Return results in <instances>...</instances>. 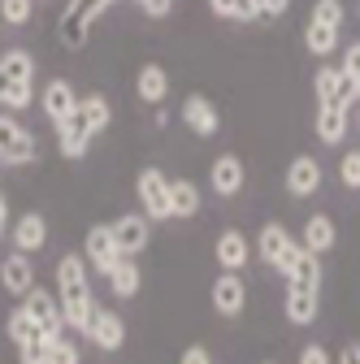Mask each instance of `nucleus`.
<instances>
[{
    "label": "nucleus",
    "instance_id": "45",
    "mask_svg": "<svg viewBox=\"0 0 360 364\" xmlns=\"http://www.w3.org/2000/svg\"><path fill=\"white\" fill-rule=\"evenodd\" d=\"M134 5H144V0H134Z\"/></svg>",
    "mask_w": 360,
    "mask_h": 364
},
{
    "label": "nucleus",
    "instance_id": "7",
    "mask_svg": "<svg viewBox=\"0 0 360 364\" xmlns=\"http://www.w3.org/2000/svg\"><path fill=\"white\" fill-rule=\"evenodd\" d=\"M78 100H83V96H78L65 78H48V87L39 91V109H43V117H48L53 126L65 122L70 113H78Z\"/></svg>",
    "mask_w": 360,
    "mask_h": 364
},
{
    "label": "nucleus",
    "instance_id": "4",
    "mask_svg": "<svg viewBox=\"0 0 360 364\" xmlns=\"http://www.w3.org/2000/svg\"><path fill=\"white\" fill-rule=\"evenodd\" d=\"M83 260L92 264L96 273H113V264L122 260V252H117V239H113V230L109 225H92V230H87V239H83Z\"/></svg>",
    "mask_w": 360,
    "mask_h": 364
},
{
    "label": "nucleus",
    "instance_id": "24",
    "mask_svg": "<svg viewBox=\"0 0 360 364\" xmlns=\"http://www.w3.org/2000/svg\"><path fill=\"white\" fill-rule=\"evenodd\" d=\"M134 91H139V100L144 105H161L165 100V91H169V74L161 65H144L139 78H134Z\"/></svg>",
    "mask_w": 360,
    "mask_h": 364
},
{
    "label": "nucleus",
    "instance_id": "9",
    "mask_svg": "<svg viewBox=\"0 0 360 364\" xmlns=\"http://www.w3.org/2000/svg\"><path fill=\"white\" fill-rule=\"evenodd\" d=\"M300 252H304V247H300V243H291V235L282 230L278 221L260 230V256H265L269 264H274L278 273H287V269L295 264V256H300Z\"/></svg>",
    "mask_w": 360,
    "mask_h": 364
},
{
    "label": "nucleus",
    "instance_id": "36",
    "mask_svg": "<svg viewBox=\"0 0 360 364\" xmlns=\"http://www.w3.org/2000/svg\"><path fill=\"white\" fill-rule=\"evenodd\" d=\"M308 18H312V22H330V26H339V22H343V0H317Z\"/></svg>",
    "mask_w": 360,
    "mask_h": 364
},
{
    "label": "nucleus",
    "instance_id": "34",
    "mask_svg": "<svg viewBox=\"0 0 360 364\" xmlns=\"http://www.w3.org/2000/svg\"><path fill=\"white\" fill-rule=\"evenodd\" d=\"M35 330H39V326L31 321V312H26V308H14V312H9V321H5V334H9L14 343H26Z\"/></svg>",
    "mask_w": 360,
    "mask_h": 364
},
{
    "label": "nucleus",
    "instance_id": "31",
    "mask_svg": "<svg viewBox=\"0 0 360 364\" xmlns=\"http://www.w3.org/2000/svg\"><path fill=\"white\" fill-rule=\"evenodd\" d=\"M208 9L217 18H235V22H256L260 9H256V0H208Z\"/></svg>",
    "mask_w": 360,
    "mask_h": 364
},
{
    "label": "nucleus",
    "instance_id": "6",
    "mask_svg": "<svg viewBox=\"0 0 360 364\" xmlns=\"http://www.w3.org/2000/svg\"><path fill=\"white\" fill-rule=\"evenodd\" d=\"M134 187H139V204H144L148 221H165L169 217V178L161 169H144Z\"/></svg>",
    "mask_w": 360,
    "mask_h": 364
},
{
    "label": "nucleus",
    "instance_id": "21",
    "mask_svg": "<svg viewBox=\"0 0 360 364\" xmlns=\"http://www.w3.org/2000/svg\"><path fill=\"white\" fill-rule=\"evenodd\" d=\"M317 134H322V144H343L347 105H317Z\"/></svg>",
    "mask_w": 360,
    "mask_h": 364
},
{
    "label": "nucleus",
    "instance_id": "3",
    "mask_svg": "<svg viewBox=\"0 0 360 364\" xmlns=\"http://www.w3.org/2000/svg\"><path fill=\"white\" fill-rule=\"evenodd\" d=\"M35 156H39L35 134H31L18 117H5V113H0V161H5V165H31Z\"/></svg>",
    "mask_w": 360,
    "mask_h": 364
},
{
    "label": "nucleus",
    "instance_id": "25",
    "mask_svg": "<svg viewBox=\"0 0 360 364\" xmlns=\"http://www.w3.org/2000/svg\"><path fill=\"white\" fill-rule=\"evenodd\" d=\"M304 43H308V53H312V57H330V53L339 48V26H330V22H312V18H308V26H304Z\"/></svg>",
    "mask_w": 360,
    "mask_h": 364
},
{
    "label": "nucleus",
    "instance_id": "30",
    "mask_svg": "<svg viewBox=\"0 0 360 364\" xmlns=\"http://www.w3.org/2000/svg\"><path fill=\"white\" fill-rule=\"evenodd\" d=\"M0 74H9L18 82H35V57L26 48H9V53H0Z\"/></svg>",
    "mask_w": 360,
    "mask_h": 364
},
{
    "label": "nucleus",
    "instance_id": "11",
    "mask_svg": "<svg viewBox=\"0 0 360 364\" xmlns=\"http://www.w3.org/2000/svg\"><path fill=\"white\" fill-rule=\"evenodd\" d=\"M92 126L83 122V113H70L65 122H57V148H61V156H70V161H83L87 156V148H92Z\"/></svg>",
    "mask_w": 360,
    "mask_h": 364
},
{
    "label": "nucleus",
    "instance_id": "17",
    "mask_svg": "<svg viewBox=\"0 0 360 364\" xmlns=\"http://www.w3.org/2000/svg\"><path fill=\"white\" fill-rule=\"evenodd\" d=\"M9 235H14V247L31 256V252H39L43 243H48V221H43L39 213H22V217L14 221Z\"/></svg>",
    "mask_w": 360,
    "mask_h": 364
},
{
    "label": "nucleus",
    "instance_id": "22",
    "mask_svg": "<svg viewBox=\"0 0 360 364\" xmlns=\"http://www.w3.org/2000/svg\"><path fill=\"white\" fill-rule=\"evenodd\" d=\"M304 252H312V256H322V252H330L334 247V221L330 217H308L304 221V243H300Z\"/></svg>",
    "mask_w": 360,
    "mask_h": 364
},
{
    "label": "nucleus",
    "instance_id": "12",
    "mask_svg": "<svg viewBox=\"0 0 360 364\" xmlns=\"http://www.w3.org/2000/svg\"><path fill=\"white\" fill-rule=\"evenodd\" d=\"M87 338H92L100 351H117V347L126 343V321H122L117 312L96 308V312H92V326H87Z\"/></svg>",
    "mask_w": 360,
    "mask_h": 364
},
{
    "label": "nucleus",
    "instance_id": "42",
    "mask_svg": "<svg viewBox=\"0 0 360 364\" xmlns=\"http://www.w3.org/2000/svg\"><path fill=\"white\" fill-rule=\"evenodd\" d=\"M169 5H174V0H144L139 9H144L148 18H165V14H169Z\"/></svg>",
    "mask_w": 360,
    "mask_h": 364
},
{
    "label": "nucleus",
    "instance_id": "29",
    "mask_svg": "<svg viewBox=\"0 0 360 364\" xmlns=\"http://www.w3.org/2000/svg\"><path fill=\"white\" fill-rule=\"evenodd\" d=\"M78 113H83L87 126H92V134H105L109 122H113V109H109L105 96H83V100H78Z\"/></svg>",
    "mask_w": 360,
    "mask_h": 364
},
{
    "label": "nucleus",
    "instance_id": "19",
    "mask_svg": "<svg viewBox=\"0 0 360 364\" xmlns=\"http://www.w3.org/2000/svg\"><path fill=\"white\" fill-rule=\"evenodd\" d=\"M213 252H217V264H221V269H231V273H239V269L248 264V256H252V247H248L243 230H221Z\"/></svg>",
    "mask_w": 360,
    "mask_h": 364
},
{
    "label": "nucleus",
    "instance_id": "44",
    "mask_svg": "<svg viewBox=\"0 0 360 364\" xmlns=\"http://www.w3.org/2000/svg\"><path fill=\"white\" fill-rule=\"evenodd\" d=\"M5 225H9V204H5V196H0V235H5Z\"/></svg>",
    "mask_w": 360,
    "mask_h": 364
},
{
    "label": "nucleus",
    "instance_id": "43",
    "mask_svg": "<svg viewBox=\"0 0 360 364\" xmlns=\"http://www.w3.org/2000/svg\"><path fill=\"white\" fill-rule=\"evenodd\" d=\"M339 364H360V343H347L343 355H339Z\"/></svg>",
    "mask_w": 360,
    "mask_h": 364
},
{
    "label": "nucleus",
    "instance_id": "28",
    "mask_svg": "<svg viewBox=\"0 0 360 364\" xmlns=\"http://www.w3.org/2000/svg\"><path fill=\"white\" fill-rule=\"evenodd\" d=\"M109 287H113V295L117 299H134L139 295V264H130L126 256L113 264V273H109Z\"/></svg>",
    "mask_w": 360,
    "mask_h": 364
},
{
    "label": "nucleus",
    "instance_id": "37",
    "mask_svg": "<svg viewBox=\"0 0 360 364\" xmlns=\"http://www.w3.org/2000/svg\"><path fill=\"white\" fill-rule=\"evenodd\" d=\"M339 178H343V187L360 191V152H347V156L339 161Z\"/></svg>",
    "mask_w": 360,
    "mask_h": 364
},
{
    "label": "nucleus",
    "instance_id": "13",
    "mask_svg": "<svg viewBox=\"0 0 360 364\" xmlns=\"http://www.w3.org/2000/svg\"><path fill=\"white\" fill-rule=\"evenodd\" d=\"M0 287H5L9 295H18V299L35 287V264H31L26 252H14V256L0 260Z\"/></svg>",
    "mask_w": 360,
    "mask_h": 364
},
{
    "label": "nucleus",
    "instance_id": "40",
    "mask_svg": "<svg viewBox=\"0 0 360 364\" xmlns=\"http://www.w3.org/2000/svg\"><path fill=\"white\" fill-rule=\"evenodd\" d=\"M343 74L360 82V43H351V48H347V61H343Z\"/></svg>",
    "mask_w": 360,
    "mask_h": 364
},
{
    "label": "nucleus",
    "instance_id": "35",
    "mask_svg": "<svg viewBox=\"0 0 360 364\" xmlns=\"http://www.w3.org/2000/svg\"><path fill=\"white\" fill-rule=\"evenodd\" d=\"M43 364H78V347L61 334V338L48 343V355H43Z\"/></svg>",
    "mask_w": 360,
    "mask_h": 364
},
{
    "label": "nucleus",
    "instance_id": "15",
    "mask_svg": "<svg viewBox=\"0 0 360 364\" xmlns=\"http://www.w3.org/2000/svg\"><path fill=\"white\" fill-rule=\"evenodd\" d=\"M183 126H191V134H200V139H213L221 130V117L204 96H187L183 100Z\"/></svg>",
    "mask_w": 360,
    "mask_h": 364
},
{
    "label": "nucleus",
    "instance_id": "1",
    "mask_svg": "<svg viewBox=\"0 0 360 364\" xmlns=\"http://www.w3.org/2000/svg\"><path fill=\"white\" fill-rule=\"evenodd\" d=\"M57 299H61V312H65V326L87 334V326H92V282H87V260L83 256H61L57 260Z\"/></svg>",
    "mask_w": 360,
    "mask_h": 364
},
{
    "label": "nucleus",
    "instance_id": "18",
    "mask_svg": "<svg viewBox=\"0 0 360 364\" xmlns=\"http://www.w3.org/2000/svg\"><path fill=\"white\" fill-rule=\"evenodd\" d=\"M317 187H322V165L312 156H295L287 165V191L291 196H312Z\"/></svg>",
    "mask_w": 360,
    "mask_h": 364
},
{
    "label": "nucleus",
    "instance_id": "26",
    "mask_svg": "<svg viewBox=\"0 0 360 364\" xmlns=\"http://www.w3.org/2000/svg\"><path fill=\"white\" fill-rule=\"evenodd\" d=\"M312 316H317V291L287 287V321L291 326H312Z\"/></svg>",
    "mask_w": 360,
    "mask_h": 364
},
{
    "label": "nucleus",
    "instance_id": "23",
    "mask_svg": "<svg viewBox=\"0 0 360 364\" xmlns=\"http://www.w3.org/2000/svg\"><path fill=\"white\" fill-rule=\"evenodd\" d=\"M200 213V187L187 178L169 182V217H196Z\"/></svg>",
    "mask_w": 360,
    "mask_h": 364
},
{
    "label": "nucleus",
    "instance_id": "16",
    "mask_svg": "<svg viewBox=\"0 0 360 364\" xmlns=\"http://www.w3.org/2000/svg\"><path fill=\"white\" fill-rule=\"evenodd\" d=\"M243 299H248L243 278L226 269V273H221V278L213 282V308H217L221 316H239V312H243Z\"/></svg>",
    "mask_w": 360,
    "mask_h": 364
},
{
    "label": "nucleus",
    "instance_id": "8",
    "mask_svg": "<svg viewBox=\"0 0 360 364\" xmlns=\"http://www.w3.org/2000/svg\"><path fill=\"white\" fill-rule=\"evenodd\" d=\"M113 239H117V252L122 256H139L144 247H148V235H152V221L148 217H139V213H122L113 225Z\"/></svg>",
    "mask_w": 360,
    "mask_h": 364
},
{
    "label": "nucleus",
    "instance_id": "2",
    "mask_svg": "<svg viewBox=\"0 0 360 364\" xmlns=\"http://www.w3.org/2000/svg\"><path fill=\"white\" fill-rule=\"evenodd\" d=\"M117 5V0H65L61 9V22H57V39L65 48H87V39H92V26Z\"/></svg>",
    "mask_w": 360,
    "mask_h": 364
},
{
    "label": "nucleus",
    "instance_id": "41",
    "mask_svg": "<svg viewBox=\"0 0 360 364\" xmlns=\"http://www.w3.org/2000/svg\"><path fill=\"white\" fill-rule=\"evenodd\" d=\"M178 364H213V355H208V347H187Z\"/></svg>",
    "mask_w": 360,
    "mask_h": 364
},
{
    "label": "nucleus",
    "instance_id": "33",
    "mask_svg": "<svg viewBox=\"0 0 360 364\" xmlns=\"http://www.w3.org/2000/svg\"><path fill=\"white\" fill-rule=\"evenodd\" d=\"M35 14V0H0V26H26Z\"/></svg>",
    "mask_w": 360,
    "mask_h": 364
},
{
    "label": "nucleus",
    "instance_id": "14",
    "mask_svg": "<svg viewBox=\"0 0 360 364\" xmlns=\"http://www.w3.org/2000/svg\"><path fill=\"white\" fill-rule=\"evenodd\" d=\"M208 187H213V196H239L243 191V161L239 156H217L213 161V169H208Z\"/></svg>",
    "mask_w": 360,
    "mask_h": 364
},
{
    "label": "nucleus",
    "instance_id": "10",
    "mask_svg": "<svg viewBox=\"0 0 360 364\" xmlns=\"http://www.w3.org/2000/svg\"><path fill=\"white\" fill-rule=\"evenodd\" d=\"M312 87H317V105H347L351 109V100H356V78H347L343 70H330V65L317 70Z\"/></svg>",
    "mask_w": 360,
    "mask_h": 364
},
{
    "label": "nucleus",
    "instance_id": "32",
    "mask_svg": "<svg viewBox=\"0 0 360 364\" xmlns=\"http://www.w3.org/2000/svg\"><path fill=\"white\" fill-rule=\"evenodd\" d=\"M61 338V334H48V330H35L26 343H18V360L22 364H43V355H48V343Z\"/></svg>",
    "mask_w": 360,
    "mask_h": 364
},
{
    "label": "nucleus",
    "instance_id": "20",
    "mask_svg": "<svg viewBox=\"0 0 360 364\" xmlns=\"http://www.w3.org/2000/svg\"><path fill=\"white\" fill-rule=\"evenodd\" d=\"M282 278H287V287H295V291H317V287H322V264H317V256H312V252H300L295 264L282 273Z\"/></svg>",
    "mask_w": 360,
    "mask_h": 364
},
{
    "label": "nucleus",
    "instance_id": "39",
    "mask_svg": "<svg viewBox=\"0 0 360 364\" xmlns=\"http://www.w3.org/2000/svg\"><path fill=\"white\" fill-rule=\"evenodd\" d=\"M300 364H330V355H326V347H322V343H312V347H304V351H300Z\"/></svg>",
    "mask_w": 360,
    "mask_h": 364
},
{
    "label": "nucleus",
    "instance_id": "5",
    "mask_svg": "<svg viewBox=\"0 0 360 364\" xmlns=\"http://www.w3.org/2000/svg\"><path fill=\"white\" fill-rule=\"evenodd\" d=\"M22 299H26L22 308L31 312V321H35L39 330H48V334H61V330H65V312H61V299H57L53 291H43V287H31Z\"/></svg>",
    "mask_w": 360,
    "mask_h": 364
},
{
    "label": "nucleus",
    "instance_id": "38",
    "mask_svg": "<svg viewBox=\"0 0 360 364\" xmlns=\"http://www.w3.org/2000/svg\"><path fill=\"white\" fill-rule=\"evenodd\" d=\"M256 9H260V18H278L291 9V0H256Z\"/></svg>",
    "mask_w": 360,
    "mask_h": 364
},
{
    "label": "nucleus",
    "instance_id": "27",
    "mask_svg": "<svg viewBox=\"0 0 360 364\" xmlns=\"http://www.w3.org/2000/svg\"><path fill=\"white\" fill-rule=\"evenodd\" d=\"M31 105H35L31 82H18V78H9V74H0V109L22 113V109H31Z\"/></svg>",
    "mask_w": 360,
    "mask_h": 364
}]
</instances>
